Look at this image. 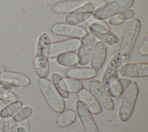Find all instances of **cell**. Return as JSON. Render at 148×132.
Masks as SVG:
<instances>
[{"instance_id":"cell-16","label":"cell","mask_w":148,"mask_h":132,"mask_svg":"<svg viewBox=\"0 0 148 132\" xmlns=\"http://www.w3.org/2000/svg\"><path fill=\"white\" fill-rule=\"evenodd\" d=\"M107 53L106 45L102 41L95 43L90 59V65L93 69L98 71L103 67Z\"/></svg>"},{"instance_id":"cell-6","label":"cell","mask_w":148,"mask_h":132,"mask_svg":"<svg viewBox=\"0 0 148 132\" xmlns=\"http://www.w3.org/2000/svg\"><path fill=\"white\" fill-rule=\"evenodd\" d=\"M51 79L53 85L64 98L69 97V93H78L83 88V85L79 80L69 77L62 78L57 73L53 74Z\"/></svg>"},{"instance_id":"cell-7","label":"cell","mask_w":148,"mask_h":132,"mask_svg":"<svg viewBox=\"0 0 148 132\" xmlns=\"http://www.w3.org/2000/svg\"><path fill=\"white\" fill-rule=\"evenodd\" d=\"M80 44L79 38H70L61 41L50 43L44 47L42 54L46 58H53L60 54L73 52L78 49Z\"/></svg>"},{"instance_id":"cell-4","label":"cell","mask_w":148,"mask_h":132,"mask_svg":"<svg viewBox=\"0 0 148 132\" xmlns=\"http://www.w3.org/2000/svg\"><path fill=\"white\" fill-rule=\"evenodd\" d=\"M138 93V86L135 82H131L125 90L118 112L119 118L122 122L127 121L132 115Z\"/></svg>"},{"instance_id":"cell-23","label":"cell","mask_w":148,"mask_h":132,"mask_svg":"<svg viewBox=\"0 0 148 132\" xmlns=\"http://www.w3.org/2000/svg\"><path fill=\"white\" fill-rule=\"evenodd\" d=\"M56 61L60 65L71 67L76 65L79 63V58L77 54L75 52H68L58 55Z\"/></svg>"},{"instance_id":"cell-32","label":"cell","mask_w":148,"mask_h":132,"mask_svg":"<svg viewBox=\"0 0 148 132\" xmlns=\"http://www.w3.org/2000/svg\"><path fill=\"white\" fill-rule=\"evenodd\" d=\"M7 105V102L0 100V111Z\"/></svg>"},{"instance_id":"cell-18","label":"cell","mask_w":148,"mask_h":132,"mask_svg":"<svg viewBox=\"0 0 148 132\" xmlns=\"http://www.w3.org/2000/svg\"><path fill=\"white\" fill-rule=\"evenodd\" d=\"M77 96L79 100L91 113L98 114L102 112L101 107L88 90L83 88L78 92Z\"/></svg>"},{"instance_id":"cell-34","label":"cell","mask_w":148,"mask_h":132,"mask_svg":"<svg viewBox=\"0 0 148 132\" xmlns=\"http://www.w3.org/2000/svg\"><path fill=\"white\" fill-rule=\"evenodd\" d=\"M0 132H2V129H1V128H0Z\"/></svg>"},{"instance_id":"cell-31","label":"cell","mask_w":148,"mask_h":132,"mask_svg":"<svg viewBox=\"0 0 148 132\" xmlns=\"http://www.w3.org/2000/svg\"><path fill=\"white\" fill-rule=\"evenodd\" d=\"M29 130L23 124H20L17 126L16 132H28Z\"/></svg>"},{"instance_id":"cell-14","label":"cell","mask_w":148,"mask_h":132,"mask_svg":"<svg viewBox=\"0 0 148 132\" xmlns=\"http://www.w3.org/2000/svg\"><path fill=\"white\" fill-rule=\"evenodd\" d=\"M95 42V36L91 32H87L82 37L77 54L80 65H86L89 63Z\"/></svg>"},{"instance_id":"cell-8","label":"cell","mask_w":148,"mask_h":132,"mask_svg":"<svg viewBox=\"0 0 148 132\" xmlns=\"http://www.w3.org/2000/svg\"><path fill=\"white\" fill-rule=\"evenodd\" d=\"M88 89L101 107L108 111L113 110L114 102L99 80H90L88 83Z\"/></svg>"},{"instance_id":"cell-33","label":"cell","mask_w":148,"mask_h":132,"mask_svg":"<svg viewBox=\"0 0 148 132\" xmlns=\"http://www.w3.org/2000/svg\"><path fill=\"white\" fill-rule=\"evenodd\" d=\"M5 71H6V67L4 65H0V74Z\"/></svg>"},{"instance_id":"cell-26","label":"cell","mask_w":148,"mask_h":132,"mask_svg":"<svg viewBox=\"0 0 148 132\" xmlns=\"http://www.w3.org/2000/svg\"><path fill=\"white\" fill-rule=\"evenodd\" d=\"M0 100L11 102L17 100L18 97L0 82Z\"/></svg>"},{"instance_id":"cell-5","label":"cell","mask_w":148,"mask_h":132,"mask_svg":"<svg viewBox=\"0 0 148 132\" xmlns=\"http://www.w3.org/2000/svg\"><path fill=\"white\" fill-rule=\"evenodd\" d=\"M87 24L91 33L105 44L113 46L119 42L118 37L111 31L109 25L106 22L94 19L88 21Z\"/></svg>"},{"instance_id":"cell-13","label":"cell","mask_w":148,"mask_h":132,"mask_svg":"<svg viewBox=\"0 0 148 132\" xmlns=\"http://www.w3.org/2000/svg\"><path fill=\"white\" fill-rule=\"evenodd\" d=\"M122 63L120 53H117L109 61L102 76L101 83L105 88L108 87L117 78L119 68Z\"/></svg>"},{"instance_id":"cell-27","label":"cell","mask_w":148,"mask_h":132,"mask_svg":"<svg viewBox=\"0 0 148 132\" xmlns=\"http://www.w3.org/2000/svg\"><path fill=\"white\" fill-rule=\"evenodd\" d=\"M17 122L12 116H8L2 120V132H16Z\"/></svg>"},{"instance_id":"cell-22","label":"cell","mask_w":148,"mask_h":132,"mask_svg":"<svg viewBox=\"0 0 148 132\" xmlns=\"http://www.w3.org/2000/svg\"><path fill=\"white\" fill-rule=\"evenodd\" d=\"M76 119V114L72 109L62 111L56 120V124L60 127H66L72 124Z\"/></svg>"},{"instance_id":"cell-19","label":"cell","mask_w":148,"mask_h":132,"mask_svg":"<svg viewBox=\"0 0 148 132\" xmlns=\"http://www.w3.org/2000/svg\"><path fill=\"white\" fill-rule=\"evenodd\" d=\"M66 75L71 78L77 80H86L95 78L98 73L92 68L88 67H73L66 70Z\"/></svg>"},{"instance_id":"cell-30","label":"cell","mask_w":148,"mask_h":132,"mask_svg":"<svg viewBox=\"0 0 148 132\" xmlns=\"http://www.w3.org/2000/svg\"><path fill=\"white\" fill-rule=\"evenodd\" d=\"M139 52L140 55L142 56H147L148 54V39L146 37L142 43H141Z\"/></svg>"},{"instance_id":"cell-20","label":"cell","mask_w":148,"mask_h":132,"mask_svg":"<svg viewBox=\"0 0 148 132\" xmlns=\"http://www.w3.org/2000/svg\"><path fill=\"white\" fill-rule=\"evenodd\" d=\"M131 83V80L129 78L116 79L108 87L107 93L110 97L114 98L120 97L123 95Z\"/></svg>"},{"instance_id":"cell-21","label":"cell","mask_w":148,"mask_h":132,"mask_svg":"<svg viewBox=\"0 0 148 132\" xmlns=\"http://www.w3.org/2000/svg\"><path fill=\"white\" fill-rule=\"evenodd\" d=\"M35 72L39 78H47L49 74V63L42 54H36L34 60Z\"/></svg>"},{"instance_id":"cell-12","label":"cell","mask_w":148,"mask_h":132,"mask_svg":"<svg viewBox=\"0 0 148 132\" xmlns=\"http://www.w3.org/2000/svg\"><path fill=\"white\" fill-rule=\"evenodd\" d=\"M120 75L127 78L147 77L148 64L146 63H127L121 65L119 71Z\"/></svg>"},{"instance_id":"cell-3","label":"cell","mask_w":148,"mask_h":132,"mask_svg":"<svg viewBox=\"0 0 148 132\" xmlns=\"http://www.w3.org/2000/svg\"><path fill=\"white\" fill-rule=\"evenodd\" d=\"M140 30V21L139 19L132 20L128 25L124 34L120 53L123 63H127L130 60Z\"/></svg>"},{"instance_id":"cell-10","label":"cell","mask_w":148,"mask_h":132,"mask_svg":"<svg viewBox=\"0 0 148 132\" xmlns=\"http://www.w3.org/2000/svg\"><path fill=\"white\" fill-rule=\"evenodd\" d=\"M95 9L92 3H86L80 8L68 13L65 16V21L67 24L77 25L91 18Z\"/></svg>"},{"instance_id":"cell-15","label":"cell","mask_w":148,"mask_h":132,"mask_svg":"<svg viewBox=\"0 0 148 132\" xmlns=\"http://www.w3.org/2000/svg\"><path fill=\"white\" fill-rule=\"evenodd\" d=\"M76 111L84 132H99L91 113L80 101L76 102Z\"/></svg>"},{"instance_id":"cell-24","label":"cell","mask_w":148,"mask_h":132,"mask_svg":"<svg viewBox=\"0 0 148 132\" xmlns=\"http://www.w3.org/2000/svg\"><path fill=\"white\" fill-rule=\"evenodd\" d=\"M23 102L21 100H16L6 105L0 111V116L2 118L12 116L13 117L23 107Z\"/></svg>"},{"instance_id":"cell-2","label":"cell","mask_w":148,"mask_h":132,"mask_svg":"<svg viewBox=\"0 0 148 132\" xmlns=\"http://www.w3.org/2000/svg\"><path fill=\"white\" fill-rule=\"evenodd\" d=\"M134 3V0H112L106 2L94 10L93 18L99 20L110 18L129 9Z\"/></svg>"},{"instance_id":"cell-9","label":"cell","mask_w":148,"mask_h":132,"mask_svg":"<svg viewBox=\"0 0 148 132\" xmlns=\"http://www.w3.org/2000/svg\"><path fill=\"white\" fill-rule=\"evenodd\" d=\"M91 2L93 4L95 8H98L106 2L104 0H70L64 1L57 2L53 5L51 7V10L54 13L62 14L71 12L86 3Z\"/></svg>"},{"instance_id":"cell-1","label":"cell","mask_w":148,"mask_h":132,"mask_svg":"<svg viewBox=\"0 0 148 132\" xmlns=\"http://www.w3.org/2000/svg\"><path fill=\"white\" fill-rule=\"evenodd\" d=\"M39 86L49 107L58 113L64 111L65 108V101L53 83L47 78H39Z\"/></svg>"},{"instance_id":"cell-25","label":"cell","mask_w":148,"mask_h":132,"mask_svg":"<svg viewBox=\"0 0 148 132\" xmlns=\"http://www.w3.org/2000/svg\"><path fill=\"white\" fill-rule=\"evenodd\" d=\"M135 16V12L132 9H127L124 12L116 14L109 20V23L112 25H118L122 24L124 21L132 19Z\"/></svg>"},{"instance_id":"cell-28","label":"cell","mask_w":148,"mask_h":132,"mask_svg":"<svg viewBox=\"0 0 148 132\" xmlns=\"http://www.w3.org/2000/svg\"><path fill=\"white\" fill-rule=\"evenodd\" d=\"M33 112V110L31 107L27 106L24 107H22L21 109L13 116L15 121L18 123H20L27 118L30 117Z\"/></svg>"},{"instance_id":"cell-11","label":"cell","mask_w":148,"mask_h":132,"mask_svg":"<svg viewBox=\"0 0 148 132\" xmlns=\"http://www.w3.org/2000/svg\"><path fill=\"white\" fill-rule=\"evenodd\" d=\"M51 32L56 35L72 37V38H82L88 32L87 30L79 25H75L66 23H57L52 25Z\"/></svg>"},{"instance_id":"cell-29","label":"cell","mask_w":148,"mask_h":132,"mask_svg":"<svg viewBox=\"0 0 148 132\" xmlns=\"http://www.w3.org/2000/svg\"><path fill=\"white\" fill-rule=\"evenodd\" d=\"M51 43L50 38L47 34L43 33L39 37L36 47V54H42V51L44 47Z\"/></svg>"},{"instance_id":"cell-17","label":"cell","mask_w":148,"mask_h":132,"mask_svg":"<svg viewBox=\"0 0 148 132\" xmlns=\"http://www.w3.org/2000/svg\"><path fill=\"white\" fill-rule=\"evenodd\" d=\"M2 82L17 87H25L28 86L31 80L26 75L13 71H5L0 74Z\"/></svg>"}]
</instances>
